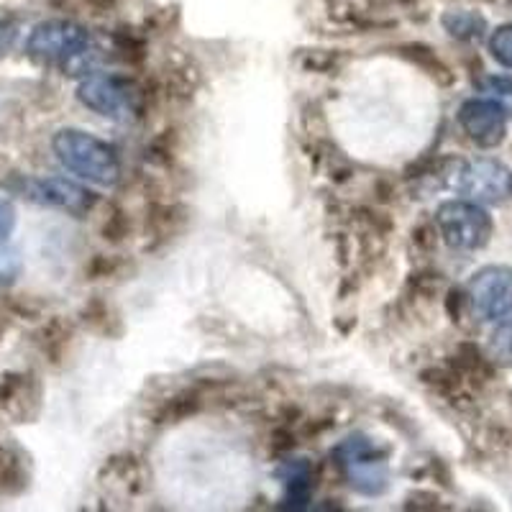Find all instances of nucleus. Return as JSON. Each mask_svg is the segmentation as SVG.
Listing matches in <instances>:
<instances>
[{
    "label": "nucleus",
    "mask_w": 512,
    "mask_h": 512,
    "mask_svg": "<svg viewBox=\"0 0 512 512\" xmlns=\"http://www.w3.org/2000/svg\"><path fill=\"white\" fill-rule=\"evenodd\" d=\"M441 26L448 36L459 41H479L487 31V18L477 11H446Z\"/></svg>",
    "instance_id": "nucleus-11"
},
{
    "label": "nucleus",
    "mask_w": 512,
    "mask_h": 512,
    "mask_svg": "<svg viewBox=\"0 0 512 512\" xmlns=\"http://www.w3.org/2000/svg\"><path fill=\"white\" fill-rule=\"evenodd\" d=\"M282 484H285V507L292 510H300V507L308 505L310 489H313V469L305 459L287 461L280 469Z\"/></svg>",
    "instance_id": "nucleus-10"
},
{
    "label": "nucleus",
    "mask_w": 512,
    "mask_h": 512,
    "mask_svg": "<svg viewBox=\"0 0 512 512\" xmlns=\"http://www.w3.org/2000/svg\"><path fill=\"white\" fill-rule=\"evenodd\" d=\"M21 269H24V264H21L18 251L8 246L6 241H0V285H13Z\"/></svg>",
    "instance_id": "nucleus-16"
},
{
    "label": "nucleus",
    "mask_w": 512,
    "mask_h": 512,
    "mask_svg": "<svg viewBox=\"0 0 512 512\" xmlns=\"http://www.w3.org/2000/svg\"><path fill=\"white\" fill-rule=\"evenodd\" d=\"M466 303H469V300H466V292L459 290V287L446 292V310L448 315H451V320H461V310H464Z\"/></svg>",
    "instance_id": "nucleus-21"
},
{
    "label": "nucleus",
    "mask_w": 512,
    "mask_h": 512,
    "mask_svg": "<svg viewBox=\"0 0 512 512\" xmlns=\"http://www.w3.org/2000/svg\"><path fill=\"white\" fill-rule=\"evenodd\" d=\"M52 149L59 162L80 180L100 187H113L121 180V162L113 146L82 128H59L52 139Z\"/></svg>",
    "instance_id": "nucleus-2"
},
{
    "label": "nucleus",
    "mask_w": 512,
    "mask_h": 512,
    "mask_svg": "<svg viewBox=\"0 0 512 512\" xmlns=\"http://www.w3.org/2000/svg\"><path fill=\"white\" fill-rule=\"evenodd\" d=\"M144 90H139L134 82L123 80L108 72H90L77 88V100L93 113L113 121H128V118L141 116L144 108Z\"/></svg>",
    "instance_id": "nucleus-3"
},
{
    "label": "nucleus",
    "mask_w": 512,
    "mask_h": 512,
    "mask_svg": "<svg viewBox=\"0 0 512 512\" xmlns=\"http://www.w3.org/2000/svg\"><path fill=\"white\" fill-rule=\"evenodd\" d=\"M18 36V26L11 16H0V59L11 52L13 41Z\"/></svg>",
    "instance_id": "nucleus-19"
},
{
    "label": "nucleus",
    "mask_w": 512,
    "mask_h": 512,
    "mask_svg": "<svg viewBox=\"0 0 512 512\" xmlns=\"http://www.w3.org/2000/svg\"><path fill=\"white\" fill-rule=\"evenodd\" d=\"M489 52L502 67L512 70V24H502L489 36Z\"/></svg>",
    "instance_id": "nucleus-15"
},
{
    "label": "nucleus",
    "mask_w": 512,
    "mask_h": 512,
    "mask_svg": "<svg viewBox=\"0 0 512 512\" xmlns=\"http://www.w3.org/2000/svg\"><path fill=\"white\" fill-rule=\"evenodd\" d=\"M333 454H336L338 464L344 466L346 477L356 492L377 497L387 489V464H384L387 451L377 448L372 438L356 433V436H349L346 441L338 443Z\"/></svg>",
    "instance_id": "nucleus-5"
},
{
    "label": "nucleus",
    "mask_w": 512,
    "mask_h": 512,
    "mask_svg": "<svg viewBox=\"0 0 512 512\" xmlns=\"http://www.w3.org/2000/svg\"><path fill=\"white\" fill-rule=\"evenodd\" d=\"M451 187L474 203L502 205L512 198V172L497 159L461 162L456 167Z\"/></svg>",
    "instance_id": "nucleus-6"
},
{
    "label": "nucleus",
    "mask_w": 512,
    "mask_h": 512,
    "mask_svg": "<svg viewBox=\"0 0 512 512\" xmlns=\"http://www.w3.org/2000/svg\"><path fill=\"white\" fill-rule=\"evenodd\" d=\"M438 236L446 246L459 251L484 249L492 239L495 223L487 210L474 200H448L436 210Z\"/></svg>",
    "instance_id": "nucleus-4"
},
{
    "label": "nucleus",
    "mask_w": 512,
    "mask_h": 512,
    "mask_svg": "<svg viewBox=\"0 0 512 512\" xmlns=\"http://www.w3.org/2000/svg\"><path fill=\"white\" fill-rule=\"evenodd\" d=\"M402 54H405L413 64H418L420 70H423L428 77H433L438 85H451V82H454L451 70H448L446 64L436 57L433 49L423 47V44H408V47H402Z\"/></svg>",
    "instance_id": "nucleus-13"
},
{
    "label": "nucleus",
    "mask_w": 512,
    "mask_h": 512,
    "mask_svg": "<svg viewBox=\"0 0 512 512\" xmlns=\"http://www.w3.org/2000/svg\"><path fill=\"white\" fill-rule=\"evenodd\" d=\"M13 228H16V208L6 198H0V241L11 239Z\"/></svg>",
    "instance_id": "nucleus-20"
},
{
    "label": "nucleus",
    "mask_w": 512,
    "mask_h": 512,
    "mask_svg": "<svg viewBox=\"0 0 512 512\" xmlns=\"http://www.w3.org/2000/svg\"><path fill=\"white\" fill-rule=\"evenodd\" d=\"M487 90L500 95H512V77H487Z\"/></svg>",
    "instance_id": "nucleus-22"
},
{
    "label": "nucleus",
    "mask_w": 512,
    "mask_h": 512,
    "mask_svg": "<svg viewBox=\"0 0 512 512\" xmlns=\"http://www.w3.org/2000/svg\"><path fill=\"white\" fill-rule=\"evenodd\" d=\"M21 195L47 208H57L75 218H85L98 205V195L88 187L77 185L67 177H41V180H24Z\"/></svg>",
    "instance_id": "nucleus-8"
},
{
    "label": "nucleus",
    "mask_w": 512,
    "mask_h": 512,
    "mask_svg": "<svg viewBox=\"0 0 512 512\" xmlns=\"http://www.w3.org/2000/svg\"><path fill=\"white\" fill-rule=\"evenodd\" d=\"M128 231H131V223H128L126 213H121V210H113L111 216H108V221L103 223V236L108 241H113V244L126 239Z\"/></svg>",
    "instance_id": "nucleus-17"
},
{
    "label": "nucleus",
    "mask_w": 512,
    "mask_h": 512,
    "mask_svg": "<svg viewBox=\"0 0 512 512\" xmlns=\"http://www.w3.org/2000/svg\"><path fill=\"white\" fill-rule=\"evenodd\" d=\"M459 126L479 149H495L505 141L507 111L497 100L472 98L459 108Z\"/></svg>",
    "instance_id": "nucleus-9"
},
{
    "label": "nucleus",
    "mask_w": 512,
    "mask_h": 512,
    "mask_svg": "<svg viewBox=\"0 0 512 512\" xmlns=\"http://www.w3.org/2000/svg\"><path fill=\"white\" fill-rule=\"evenodd\" d=\"M200 402H203V397H200V392L195 390L192 392L187 390L175 397H169L167 402L159 405L157 413H154V423H180V420H185L187 415L198 413Z\"/></svg>",
    "instance_id": "nucleus-12"
},
{
    "label": "nucleus",
    "mask_w": 512,
    "mask_h": 512,
    "mask_svg": "<svg viewBox=\"0 0 512 512\" xmlns=\"http://www.w3.org/2000/svg\"><path fill=\"white\" fill-rule=\"evenodd\" d=\"M26 54L41 67H59L70 75H90L93 62L88 29L67 18H49L36 24L26 39Z\"/></svg>",
    "instance_id": "nucleus-1"
},
{
    "label": "nucleus",
    "mask_w": 512,
    "mask_h": 512,
    "mask_svg": "<svg viewBox=\"0 0 512 512\" xmlns=\"http://www.w3.org/2000/svg\"><path fill=\"white\" fill-rule=\"evenodd\" d=\"M487 356L497 367H512V318L502 320L489 338Z\"/></svg>",
    "instance_id": "nucleus-14"
},
{
    "label": "nucleus",
    "mask_w": 512,
    "mask_h": 512,
    "mask_svg": "<svg viewBox=\"0 0 512 512\" xmlns=\"http://www.w3.org/2000/svg\"><path fill=\"white\" fill-rule=\"evenodd\" d=\"M466 300L479 320H502L512 310V269L489 264L472 274L466 285Z\"/></svg>",
    "instance_id": "nucleus-7"
},
{
    "label": "nucleus",
    "mask_w": 512,
    "mask_h": 512,
    "mask_svg": "<svg viewBox=\"0 0 512 512\" xmlns=\"http://www.w3.org/2000/svg\"><path fill=\"white\" fill-rule=\"evenodd\" d=\"M413 244L418 246L423 254H428V251H433V246H436V236H438V228L431 226V223H420L418 228H413Z\"/></svg>",
    "instance_id": "nucleus-18"
}]
</instances>
